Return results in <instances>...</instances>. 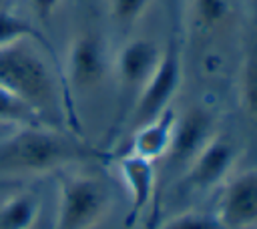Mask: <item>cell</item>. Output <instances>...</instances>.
I'll use <instances>...</instances> for the list:
<instances>
[{"mask_svg":"<svg viewBox=\"0 0 257 229\" xmlns=\"http://www.w3.org/2000/svg\"><path fill=\"white\" fill-rule=\"evenodd\" d=\"M92 157L98 153L50 125H26L0 143V173L46 175Z\"/></svg>","mask_w":257,"mask_h":229,"instance_id":"obj_1","label":"cell"},{"mask_svg":"<svg viewBox=\"0 0 257 229\" xmlns=\"http://www.w3.org/2000/svg\"><path fill=\"white\" fill-rule=\"evenodd\" d=\"M0 86L28 104L46 125L58 119V86L48 62L32 40L0 48Z\"/></svg>","mask_w":257,"mask_h":229,"instance_id":"obj_2","label":"cell"},{"mask_svg":"<svg viewBox=\"0 0 257 229\" xmlns=\"http://www.w3.org/2000/svg\"><path fill=\"white\" fill-rule=\"evenodd\" d=\"M108 185L86 173H66L58 181V207L52 229H92L110 211Z\"/></svg>","mask_w":257,"mask_h":229,"instance_id":"obj_3","label":"cell"},{"mask_svg":"<svg viewBox=\"0 0 257 229\" xmlns=\"http://www.w3.org/2000/svg\"><path fill=\"white\" fill-rule=\"evenodd\" d=\"M181 82H183L181 50L175 42H169L163 48V56L155 72L149 76V80L143 84V88L135 96V102L128 114V127L135 131L147 121L159 117L163 110L171 108V102L175 100L181 88Z\"/></svg>","mask_w":257,"mask_h":229,"instance_id":"obj_4","label":"cell"},{"mask_svg":"<svg viewBox=\"0 0 257 229\" xmlns=\"http://www.w3.org/2000/svg\"><path fill=\"white\" fill-rule=\"evenodd\" d=\"M110 70V58L102 38L94 32H78L66 50L64 74L70 88L78 92L94 90Z\"/></svg>","mask_w":257,"mask_h":229,"instance_id":"obj_5","label":"cell"},{"mask_svg":"<svg viewBox=\"0 0 257 229\" xmlns=\"http://www.w3.org/2000/svg\"><path fill=\"white\" fill-rule=\"evenodd\" d=\"M239 151L237 143L223 133H215L209 143L193 157V161L185 167V181L199 191L215 189L223 185L237 163Z\"/></svg>","mask_w":257,"mask_h":229,"instance_id":"obj_6","label":"cell"},{"mask_svg":"<svg viewBox=\"0 0 257 229\" xmlns=\"http://www.w3.org/2000/svg\"><path fill=\"white\" fill-rule=\"evenodd\" d=\"M161 56H163V48L153 38H145V36L131 38L116 50L110 68L124 96L128 94L137 96V92L155 72Z\"/></svg>","mask_w":257,"mask_h":229,"instance_id":"obj_7","label":"cell"},{"mask_svg":"<svg viewBox=\"0 0 257 229\" xmlns=\"http://www.w3.org/2000/svg\"><path fill=\"white\" fill-rule=\"evenodd\" d=\"M217 217L225 229H257V169H245L223 183Z\"/></svg>","mask_w":257,"mask_h":229,"instance_id":"obj_8","label":"cell"},{"mask_svg":"<svg viewBox=\"0 0 257 229\" xmlns=\"http://www.w3.org/2000/svg\"><path fill=\"white\" fill-rule=\"evenodd\" d=\"M215 133V119L209 110L201 106H189L183 112H177L171 149L165 159L187 167Z\"/></svg>","mask_w":257,"mask_h":229,"instance_id":"obj_9","label":"cell"},{"mask_svg":"<svg viewBox=\"0 0 257 229\" xmlns=\"http://www.w3.org/2000/svg\"><path fill=\"white\" fill-rule=\"evenodd\" d=\"M118 177L126 189L128 201H131V211L124 219V229H131L143 211L149 207L153 195H155V185H157V175H155V163L149 159H143L135 153H126L118 159Z\"/></svg>","mask_w":257,"mask_h":229,"instance_id":"obj_10","label":"cell"},{"mask_svg":"<svg viewBox=\"0 0 257 229\" xmlns=\"http://www.w3.org/2000/svg\"><path fill=\"white\" fill-rule=\"evenodd\" d=\"M175 119H177V110L171 106V108L163 110L159 117L137 127L133 131V139H131V153H135L143 159H149L153 163L157 159H165L171 149Z\"/></svg>","mask_w":257,"mask_h":229,"instance_id":"obj_11","label":"cell"},{"mask_svg":"<svg viewBox=\"0 0 257 229\" xmlns=\"http://www.w3.org/2000/svg\"><path fill=\"white\" fill-rule=\"evenodd\" d=\"M42 203L34 191H16L0 203V229H34Z\"/></svg>","mask_w":257,"mask_h":229,"instance_id":"obj_12","label":"cell"},{"mask_svg":"<svg viewBox=\"0 0 257 229\" xmlns=\"http://www.w3.org/2000/svg\"><path fill=\"white\" fill-rule=\"evenodd\" d=\"M38 30L16 10L0 8V48L22 42V40H38Z\"/></svg>","mask_w":257,"mask_h":229,"instance_id":"obj_13","label":"cell"},{"mask_svg":"<svg viewBox=\"0 0 257 229\" xmlns=\"http://www.w3.org/2000/svg\"><path fill=\"white\" fill-rule=\"evenodd\" d=\"M0 123L26 127V125H46L28 104L16 98L12 92L0 86ZM52 127V125H50Z\"/></svg>","mask_w":257,"mask_h":229,"instance_id":"obj_14","label":"cell"},{"mask_svg":"<svg viewBox=\"0 0 257 229\" xmlns=\"http://www.w3.org/2000/svg\"><path fill=\"white\" fill-rule=\"evenodd\" d=\"M239 98L245 112L257 121V54H249L241 68Z\"/></svg>","mask_w":257,"mask_h":229,"instance_id":"obj_15","label":"cell"},{"mask_svg":"<svg viewBox=\"0 0 257 229\" xmlns=\"http://www.w3.org/2000/svg\"><path fill=\"white\" fill-rule=\"evenodd\" d=\"M193 12L201 28L213 30L229 18L231 2L229 0H193Z\"/></svg>","mask_w":257,"mask_h":229,"instance_id":"obj_16","label":"cell"},{"mask_svg":"<svg viewBox=\"0 0 257 229\" xmlns=\"http://www.w3.org/2000/svg\"><path fill=\"white\" fill-rule=\"evenodd\" d=\"M155 229H225L217 215H209L203 211H185L179 213Z\"/></svg>","mask_w":257,"mask_h":229,"instance_id":"obj_17","label":"cell"},{"mask_svg":"<svg viewBox=\"0 0 257 229\" xmlns=\"http://www.w3.org/2000/svg\"><path fill=\"white\" fill-rule=\"evenodd\" d=\"M151 0H108L110 18L120 26H131L143 18Z\"/></svg>","mask_w":257,"mask_h":229,"instance_id":"obj_18","label":"cell"},{"mask_svg":"<svg viewBox=\"0 0 257 229\" xmlns=\"http://www.w3.org/2000/svg\"><path fill=\"white\" fill-rule=\"evenodd\" d=\"M60 4H62V0H28L30 10L42 22H48L56 14V10L60 8Z\"/></svg>","mask_w":257,"mask_h":229,"instance_id":"obj_19","label":"cell"},{"mask_svg":"<svg viewBox=\"0 0 257 229\" xmlns=\"http://www.w3.org/2000/svg\"><path fill=\"white\" fill-rule=\"evenodd\" d=\"M165 2H167V6H169L171 16H173V18H177V14H179V10H181V2H183V0H165Z\"/></svg>","mask_w":257,"mask_h":229,"instance_id":"obj_20","label":"cell"},{"mask_svg":"<svg viewBox=\"0 0 257 229\" xmlns=\"http://www.w3.org/2000/svg\"><path fill=\"white\" fill-rule=\"evenodd\" d=\"M34 229H44V227H42V223H38V225H36Z\"/></svg>","mask_w":257,"mask_h":229,"instance_id":"obj_21","label":"cell"}]
</instances>
